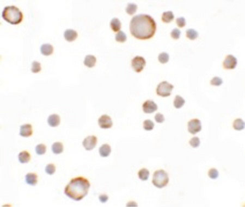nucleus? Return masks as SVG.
I'll use <instances>...</instances> for the list:
<instances>
[{"instance_id": "obj_20", "label": "nucleus", "mask_w": 245, "mask_h": 207, "mask_svg": "<svg viewBox=\"0 0 245 207\" xmlns=\"http://www.w3.org/2000/svg\"><path fill=\"white\" fill-rule=\"evenodd\" d=\"M121 22L120 20L117 18H113L110 22L111 28L114 32L119 31L121 28Z\"/></svg>"}, {"instance_id": "obj_16", "label": "nucleus", "mask_w": 245, "mask_h": 207, "mask_svg": "<svg viewBox=\"0 0 245 207\" xmlns=\"http://www.w3.org/2000/svg\"><path fill=\"white\" fill-rule=\"evenodd\" d=\"M111 152V147L108 144H104L99 148V153L102 157H107Z\"/></svg>"}, {"instance_id": "obj_2", "label": "nucleus", "mask_w": 245, "mask_h": 207, "mask_svg": "<svg viewBox=\"0 0 245 207\" xmlns=\"http://www.w3.org/2000/svg\"><path fill=\"white\" fill-rule=\"evenodd\" d=\"M90 184L87 179L82 177L71 179L64 189L68 197L76 201H79L87 195Z\"/></svg>"}, {"instance_id": "obj_6", "label": "nucleus", "mask_w": 245, "mask_h": 207, "mask_svg": "<svg viewBox=\"0 0 245 207\" xmlns=\"http://www.w3.org/2000/svg\"><path fill=\"white\" fill-rule=\"evenodd\" d=\"M146 60L143 57L136 56L132 60L131 66L137 72H140L143 70L144 67L146 65Z\"/></svg>"}, {"instance_id": "obj_3", "label": "nucleus", "mask_w": 245, "mask_h": 207, "mask_svg": "<svg viewBox=\"0 0 245 207\" xmlns=\"http://www.w3.org/2000/svg\"><path fill=\"white\" fill-rule=\"evenodd\" d=\"M2 17L5 21L12 25H17L21 22L23 19V14L18 8L14 6L5 7L2 13Z\"/></svg>"}, {"instance_id": "obj_22", "label": "nucleus", "mask_w": 245, "mask_h": 207, "mask_svg": "<svg viewBox=\"0 0 245 207\" xmlns=\"http://www.w3.org/2000/svg\"><path fill=\"white\" fill-rule=\"evenodd\" d=\"M175 17L172 11L165 12L163 13L162 20L165 23H169L174 19Z\"/></svg>"}, {"instance_id": "obj_29", "label": "nucleus", "mask_w": 245, "mask_h": 207, "mask_svg": "<svg viewBox=\"0 0 245 207\" xmlns=\"http://www.w3.org/2000/svg\"><path fill=\"white\" fill-rule=\"evenodd\" d=\"M46 151V147L43 144H39L36 146L35 152L38 155H42L45 154Z\"/></svg>"}, {"instance_id": "obj_33", "label": "nucleus", "mask_w": 245, "mask_h": 207, "mask_svg": "<svg viewBox=\"0 0 245 207\" xmlns=\"http://www.w3.org/2000/svg\"><path fill=\"white\" fill-rule=\"evenodd\" d=\"M189 143L192 147L197 148L200 145V141L198 137H195L192 138L189 141Z\"/></svg>"}, {"instance_id": "obj_7", "label": "nucleus", "mask_w": 245, "mask_h": 207, "mask_svg": "<svg viewBox=\"0 0 245 207\" xmlns=\"http://www.w3.org/2000/svg\"><path fill=\"white\" fill-rule=\"evenodd\" d=\"M202 130V125L199 120L197 119L191 120L188 123V131L192 134L200 132Z\"/></svg>"}, {"instance_id": "obj_32", "label": "nucleus", "mask_w": 245, "mask_h": 207, "mask_svg": "<svg viewBox=\"0 0 245 207\" xmlns=\"http://www.w3.org/2000/svg\"><path fill=\"white\" fill-rule=\"evenodd\" d=\"M41 64L38 61H34L32 63V68L31 71L34 73H37L41 71Z\"/></svg>"}, {"instance_id": "obj_11", "label": "nucleus", "mask_w": 245, "mask_h": 207, "mask_svg": "<svg viewBox=\"0 0 245 207\" xmlns=\"http://www.w3.org/2000/svg\"><path fill=\"white\" fill-rule=\"evenodd\" d=\"M142 108L144 113L151 114L155 111L158 109V106L153 101L148 100L144 103Z\"/></svg>"}, {"instance_id": "obj_37", "label": "nucleus", "mask_w": 245, "mask_h": 207, "mask_svg": "<svg viewBox=\"0 0 245 207\" xmlns=\"http://www.w3.org/2000/svg\"><path fill=\"white\" fill-rule=\"evenodd\" d=\"M180 34H181V32L178 28L173 29L171 33V35L172 36V38H174L175 39H179Z\"/></svg>"}, {"instance_id": "obj_21", "label": "nucleus", "mask_w": 245, "mask_h": 207, "mask_svg": "<svg viewBox=\"0 0 245 207\" xmlns=\"http://www.w3.org/2000/svg\"><path fill=\"white\" fill-rule=\"evenodd\" d=\"M52 151L53 152V153L56 154H58L62 153L63 151V144L61 143H59V142L55 143L52 145Z\"/></svg>"}, {"instance_id": "obj_10", "label": "nucleus", "mask_w": 245, "mask_h": 207, "mask_svg": "<svg viewBox=\"0 0 245 207\" xmlns=\"http://www.w3.org/2000/svg\"><path fill=\"white\" fill-rule=\"evenodd\" d=\"M237 63L238 61L235 57L231 54H229L225 58L223 62V66L224 68L227 69H233L235 68Z\"/></svg>"}, {"instance_id": "obj_13", "label": "nucleus", "mask_w": 245, "mask_h": 207, "mask_svg": "<svg viewBox=\"0 0 245 207\" xmlns=\"http://www.w3.org/2000/svg\"><path fill=\"white\" fill-rule=\"evenodd\" d=\"M64 36L67 41H73L78 37V33L75 30L68 29L64 32Z\"/></svg>"}, {"instance_id": "obj_8", "label": "nucleus", "mask_w": 245, "mask_h": 207, "mask_svg": "<svg viewBox=\"0 0 245 207\" xmlns=\"http://www.w3.org/2000/svg\"><path fill=\"white\" fill-rule=\"evenodd\" d=\"M97 144V137L93 135L86 138L82 143L83 146L87 151H90L94 149Z\"/></svg>"}, {"instance_id": "obj_9", "label": "nucleus", "mask_w": 245, "mask_h": 207, "mask_svg": "<svg viewBox=\"0 0 245 207\" xmlns=\"http://www.w3.org/2000/svg\"><path fill=\"white\" fill-rule=\"evenodd\" d=\"M99 126L103 129L110 128L113 125L111 118L107 115H103L98 120Z\"/></svg>"}, {"instance_id": "obj_19", "label": "nucleus", "mask_w": 245, "mask_h": 207, "mask_svg": "<svg viewBox=\"0 0 245 207\" xmlns=\"http://www.w3.org/2000/svg\"><path fill=\"white\" fill-rule=\"evenodd\" d=\"M18 158H19V162H21V164H24V163L29 162V161L31 159V155L30 154V153L27 152L23 151V152H21L19 153Z\"/></svg>"}, {"instance_id": "obj_25", "label": "nucleus", "mask_w": 245, "mask_h": 207, "mask_svg": "<svg viewBox=\"0 0 245 207\" xmlns=\"http://www.w3.org/2000/svg\"><path fill=\"white\" fill-rule=\"evenodd\" d=\"M138 175L139 179H141L143 181H145L148 179L149 176V171L146 169H142L139 170L138 173Z\"/></svg>"}, {"instance_id": "obj_18", "label": "nucleus", "mask_w": 245, "mask_h": 207, "mask_svg": "<svg viewBox=\"0 0 245 207\" xmlns=\"http://www.w3.org/2000/svg\"><path fill=\"white\" fill-rule=\"evenodd\" d=\"M97 59L93 55H87L85 57L84 60V64L88 68H92L94 66Z\"/></svg>"}, {"instance_id": "obj_39", "label": "nucleus", "mask_w": 245, "mask_h": 207, "mask_svg": "<svg viewBox=\"0 0 245 207\" xmlns=\"http://www.w3.org/2000/svg\"><path fill=\"white\" fill-rule=\"evenodd\" d=\"M155 120L158 123H163L165 121V117L160 113H157L155 116Z\"/></svg>"}, {"instance_id": "obj_14", "label": "nucleus", "mask_w": 245, "mask_h": 207, "mask_svg": "<svg viewBox=\"0 0 245 207\" xmlns=\"http://www.w3.org/2000/svg\"><path fill=\"white\" fill-rule=\"evenodd\" d=\"M47 123L51 127H57L60 123V117L57 114L51 115L47 119Z\"/></svg>"}, {"instance_id": "obj_30", "label": "nucleus", "mask_w": 245, "mask_h": 207, "mask_svg": "<svg viewBox=\"0 0 245 207\" xmlns=\"http://www.w3.org/2000/svg\"><path fill=\"white\" fill-rule=\"evenodd\" d=\"M169 54L166 52H163L159 56V61L161 63L165 64L167 63L169 61Z\"/></svg>"}, {"instance_id": "obj_28", "label": "nucleus", "mask_w": 245, "mask_h": 207, "mask_svg": "<svg viewBox=\"0 0 245 207\" xmlns=\"http://www.w3.org/2000/svg\"><path fill=\"white\" fill-rule=\"evenodd\" d=\"M154 127V123L151 120H146L144 121L143 128L144 129L148 131H150L153 130Z\"/></svg>"}, {"instance_id": "obj_17", "label": "nucleus", "mask_w": 245, "mask_h": 207, "mask_svg": "<svg viewBox=\"0 0 245 207\" xmlns=\"http://www.w3.org/2000/svg\"><path fill=\"white\" fill-rule=\"evenodd\" d=\"M25 179L27 183L30 186H35L38 182V176L34 174H28L26 175Z\"/></svg>"}, {"instance_id": "obj_1", "label": "nucleus", "mask_w": 245, "mask_h": 207, "mask_svg": "<svg viewBox=\"0 0 245 207\" xmlns=\"http://www.w3.org/2000/svg\"><path fill=\"white\" fill-rule=\"evenodd\" d=\"M156 29L155 21L147 14H139L132 18L130 30L135 38L146 40L153 37Z\"/></svg>"}, {"instance_id": "obj_35", "label": "nucleus", "mask_w": 245, "mask_h": 207, "mask_svg": "<svg viewBox=\"0 0 245 207\" xmlns=\"http://www.w3.org/2000/svg\"><path fill=\"white\" fill-rule=\"evenodd\" d=\"M45 171L47 174L52 175L56 171V167L54 164H49L45 167Z\"/></svg>"}, {"instance_id": "obj_4", "label": "nucleus", "mask_w": 245, "mask_h": 207, "mask_svg": "<svg viewBox=\"0 0 245 207\" xmlns=\"http://www.w3.org/2000/svg\"><path fill=\"white\" fill-rule=\"evenodd\" d=\"M169 182L167 173L163 170H158L154 172L152 183L158 188H163L166 186Z\"/></svg>"}, {"instance_id": "obj_36", "label": "nucleus", "mask_w": 245, "mask_h": 207, "mask_svg": "<svg viewBox=\"0 0 245 207\" xmlns=\"http://www.w3.org/2000/svg\"><path fill=\"white\" fill-rule=\"evenodd\" d=\"M211 84L216 86H219L223 83V80L221 78L219 77H215L210 81Z\"/></svg>"}, {"instance_id": "obj_34", "label": "nucleus", "mask_w": 245, "mask_h": 207, "mask_svg": "<svg viewBox=\"0 0 245 207\" xmlns=\"http://www.w3.org/2000/svg\"><path fill=\"white\" fill-rule=\"evenodd\" d=\"M219 171L216 169H211L208 172V176L212 179H216L219 177Z\"/></svg>"}, {"instance_id": "obj_38", "label": "nucleus", "mask_w": 245, "mask_h": 207, "mask_svg": "<svg viewBox=\"0 0 245 207\" xmlns=\"http://www.w3.org/2000/svg\"><path fill=\"white\" fill-rule=\"evenodd\" d=\"M176 22H177V25L180 28L183 27L186 25V20L184 17H180V18H177Z\"/></svg>"}, {"instance_id": "obj_15", "label": "nucleus", "mask_w": 245, "mask_h": 207, "mask_svg": "<svg viewBox=\"0 0 245 207\" xmlns=\"http://www.w3.org/2000/svg\"><path fill=\"white\" fill-rule=\"evenodd\" d=\"M54 51V47L50 44H42L40 47V52L44 56H49Z\"/></svg>"}, {"instance_id": "obj_26", "label": "nucleus", "mask_w": 245, "mask_h": 207, "mask_svg": "<svg viewBox=\"0 0 245 207\" xmlns=\"http://www.w3.org/2000/svg\"><path fill=\"white\" fill-rule=\"evenodd\" d=\"M186 37L191 40H195L198 37V33L194 29H188L187 30H186Z\"/></svg>"}, {"instance_id": "obj_31", "label": "nucleus", "mask_w": 245, "mask_h": 207, "mask_svg": "<svg viewBox=\"0 0 245 207\" xmlns=\"http://www.w3.org/2000/svg\"><path fill=\"white\" fill-rule=\"evenodd\" d=\"M116 40L118 42H125L127 40V35L122 31H119L116 35Z\"/></svg>"}, {"instance_id": "obj_12", "label": "nucleus", "mask_w": 245, "mask_h": 207, "mask_svg": "<svg viewBox=\"0 0 245 207\" xmlns=\"http://www.w3.org/2000/svg\"><path fill=\"white\" fill-rule=\"evenodd\" d=\"M33 133L32 126L30 124H25L20 127V135L21 137H29L31 136Z\"/></svg>"}, {"instance_id": "obj_24", "label": "nucleus", "mask_w": 245, "mask_h": 207, "mask_svg": "<svg viewBox=\"0 0 245 207\" xmlns=\"http://www.w3.org/2000/svg\"><path fill=\"white\" fill-rule=\"evenodd\" d=\"M234 128L237 131H241L245 128V123L242 119H238L234 121Z\"/></svg>"}, {"instance_id": "obj_23", "label": "nucleus", "mask_w": 245, "mask_h": 207, "mask_svg": "<svg viewBox=\"0 0 245 207\" xmlns=\"http://www.w3.org/2000/svg\"><path fill=\"white\" fill-rule=\"evenodd\" d=\"M185 103V101L182 97L179 95H177L175 96L174 100V106L176 108L179 109L182 108V107L184 106Z\"/></svg>"}, {"instance_id": "obj_40", "label": "nucleus", "mask_w": 245, "mask_h": 207, "mask_svg": "<svg viewBox=\"0 0 245 207\" xmlns=\"http://www.w3.org/2000/svg\"><path fill=\"white\" fill-rule=\"evenodd\" d=\"M108 200H109V197L106 195H102L99 196V200L102 203H106Z\"/></svg>"}, {"instance_id": "obj_5", "label": "nucleus", "mask_w": 245, "mask_h": 207, "mask_svg": "<svg viewBox=\"0 0 245 207\" xmlns=\"http://www.w3.org/2000/svg\"><path fill=\"white\" fill-rule=\"evenodd\" d=\"M174 86L166 81H163L158 85L156 89V93L158 95L162 97L169 96L171 94V92Z\"/></svg>"}, {"instance_id": "obj_27", "label": "nucleus", "mask_w": 245, "mask_h": 207, "mask_svg": "<svg viewBox=\"0 0 245 207\" xmlns=\"http://www.w3.org/2000/svg\"><path fill=\"white\" fill-rule=\"evenodd\" d=\"M137 9V6L134 3H129L126 8V11L127 14L129 15H133L136 12Z\"/></svg>"}]
</instances>
